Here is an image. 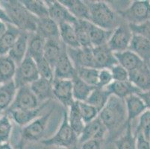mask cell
Segmentation results:
<instances>
[{"mask_svg":"<svg viewBox=\"0 0 150 149\" xmlns=\"http://www.w3.org/2000/svg\"><path fill=\"white\" fill-rule=\"evenodd\" d=\"M99 118L107 129L111 140L114 141L119 137L128 124L124 99L110 95L105 106L99 112Z\"/></svg>","mask_w":150,"mask_h":149,"instance_id":"1","label":"cell"},{"mask_svg":"<svg viewBox=\"0 0 150 149\" xmlns=\"http://www.w3.org/2000/svg\"><path fill=\"white\" fill-rule=\"evenodd\" d=\"M0 5L6 12L11 24L21 31L28 34L36 32L38 19L27 10L21 1L0 0Z\"/></svg>","mask_w":150,"mask_h":149,"instance_id":"2","label":"cell"},{"mask_svg":"<svg viewBox=\"0 0 150 149\" xmlns=\"http://www.w3.org/2000/svg\"><path fill=\"white\" fill-rule=\"evenodd\" d=\"M90 11L91 23L107 31H114L120 23L118 13L105 1H85Z\"/></svg>","mask_w":150,"mask_h":149,"instance_id":"3","label":"cell"},{"mask_svg":"<svg viewBox=\"0 0 150 149\" xmlns=\"http://www.w3.org/2000/svg\"><path fill=\"white\" fill-rule=\"evenodd\" d=\"M40 143L46 146L55 147V148H73L79 145V137L68 121L67 112H64L61 125L55 133L50 138L42 139Z\"/></svg>","mask_w":150,"mask_h":149,"instance_id":"4","label":"cell"},{"mask_svg":"<svg viewBox=\"0 0 150 149\" xmlns=\"http://www.w3.org/2000/svg\"><path fill=\"white\" fill-rule=\"evenodd\" d=\"M53 110V109H51L50 111L43 115H40L34 121L23 127L20 133V141L17 145V148H23L24 145L27 143L41 141L47 129Z\"/></svg>","mask_w":150,"mask_h":149,"instance_id":"5","label":"cell"},{"mask_svg":"<svg viewBox=\"0 0 150 149\" xmlns=\"http://www.w3.org/2000/svg\"><path fill=\"white\" fill-rule=\"evenodd\" d=\"M117 13L128 24H142L150 20V2L148 0H135Z\"/></svg>","mask_w":150,"mask_h":149,"instance_id":"6","label":"cell"},{"mask_svg":"<svg viewBox=\"0 0 150 149\" xmlns=\"http://www.w3.org/2000/svg\"><path fill=\"white\" fill-rule=\"evenodd\" d=\"M40 78L36 63L27 54L23 61L17 66L13 81L17 88L30 86Z\"/></svg>","mask_w":150,"mask_h":149,"instance_id":"7","label":"cell"},{"mask_svg":"<svg viewBox=\"0 0 150 149\" xmlns=\"http://www.w3.org/2000/svg\"><path fill=\"white\" fill-rule=\"evenodd\" d=\"M133 33L126 22H121L112 31L108 46L114 53L128 50L132 41Z\"/></svg>","mask_w":150,"mask_h":149,"instance_id":"8","label":"cell"},{"mask_svg":"<svg viewBox=\"0 0 150 149\" xmlns=\"http://www.w3.org/2000/svg\"><path fill=\"white\" fill-rule=\"evenodd\" d=\"M67 52L76 69L82 67L96 68L93 48L67 47Z\"/></svg>","mask_w":150,"mask_h":149,"instance_id":"9","label":"cell"},{"mask_svg":"<svg viewBox=\"0 0 150 149\" xmlns=\"http://www.w3.org/2000/svg\"><path fill=\"white\" fill-rule=\"evenodd\" d=\"M40 105L36 95L30 88V86H23L17 88L14 100L8 110L14 109H35Z\"/></svg>","mask_w":150,"mask_h":149,"instance_id":"10","label":"cell"},{"mask_svg":"<svg viewBox=\"0 0 150 149\" xmlns=\"http://www.w3.org/2000/svg\"><path fill=\"white\" fill-rule=\"evenodd\" d=\"M52 88L54 98H56L63 106L69 108L75 102L71 80L53 79Z\"/></svg>","mask_w":150,"mask_h":149,"instance_id":"11","label":"cell"},{"mask_svg":"<svg viewBox=\"0 0 150 149\" xmlns=\"http://www.w3.org/2000/svg\"><path fill=\"white\" fill-rule=\"evenodd\" d=\"M46 2L48 7L49 17L58 25L64 23H70L73 25L78 20L71 14L67 8L60 2V1L49 0L46 1Z\"/></svg>","mask_w":150,"mask_h":149,"instance_id":"12","label":"cell"},{"mask_svg":"<svg viewBox=\"0 0 150 149\" xmlns=\"http://www.w3.org/2000/svg\"><path fill=\"white\" fill-rule=\"evenodd\" d=\"M108 131L99 117L84 125L82 132L79 136V144L81 145L91 139H99L104 141Z\"/></svg>","mask_w":150,"mask_h":149,"instance_id":"13","label":"cell"},{"mask_svg":"<svg viewBox=\"0 0 150 149\" xmlns=\"http://www.w3.org/2000/svg\"><path fill=\"white\" fill-rule=\"evenodd\" d=\"M54 79L72 80L76 76V69L67 52V47L63 49L59 59L53 68Z\"/></svg>","mask_w":150,"mask_h":149,"instance_id":"14","label":"cell"},{"mask_svg":"<svg viewBox=\"0 0 150 149\" xmlns=\"http://www.w3.org/2000/svg\"><path fill=\"white\" fill-rule=\"evenodd\" d=\"M46 103H43L35 109H14L9 110L5 113L8 115L13 122L20 127H24L40 116Z\"/></svg>","mask_w":150,"mask_h":149,"instance_id":"15","label":"cell"},{"mask_svg":"<svg viewBox=\"0 0 150 149\" xmlns=\"http://www.w3.org/2000/svg\"><path fill=\"white\" fill-rule=\"evenodd\" d=\"M93 52L96 69H110L118 64L114 52L108 47V44L93 47Z\"/></svg>","mask_w":150,"mask_h":149,"instance_id":"16","label":"cell"},{"mask_svg":"<svg viewBox=\"0 0 150 149\" xmlns=\"http://www.w3.org/2000/svg\"><path fill=\"white\" fill-rule=\"evenodd\" d=\"M30 88L36 95L40 105L49 102L50 99L54 98L52 81L39 78L30 85Z\"/></svg>","mask_w":150,"mask_h":149,"instance_id":"17","label":"cell"},{"mask_svg":"<svg viewBox=\"0 0 150 149\" xmlns=\"http://www.w3.org/2000/svg\"><path fill=\"white\" fill-rule=\"evenodd\" d=\"M127 113L128 123H132L134 120L139 118L147 110L146 106L144 101L138 95V94L131 95L124 99Z\"/></svg>","mask_w":150,"mask_h":149,"instance_id":"18","label":"cell"},{"mask_svg":"<svg viewBox=\"0 0 150 149\" xmlns=\"http://www.w3.org/2000/svg\"><path fill=\"white\" fill-rule=\"evenodd\" d=\"M129 81L141 92L150 90V68L144 63L136 70L129 73Z\"/></svg>","mask_w":150,"mask_h":149,"instance_id":"19","label":"cell"},{"mask_svg":"<svg viewBox=\"0 0 150 149\" xmlns=\"http://www.w3.org/2000/svg\"><path fill=\"white\" fill-rule=\"evenodd\" d=\"M28 38L29 34L22 31L8 54V55L17 64V66H18L27 55Z\"/></svg>","mask_w":150,"mask_h":149,"instance_id":"20","label":"cell"},{"mask_svg":"<svg viewBox=\"0 0 150 149\" xmlns=\"http://www.w3.org/2000/svg\"><path fill=\"white\" fill-rule=\"evenodd\" d=\"M106 89L108 90L110 95L121 99H125L129 95L141 93L129 80L125 81H113Z\"/></svg>","mask_w":150,"mask_h":149,"instance_id":"21","label":"cell"},{"mask_svg":"<svg viewBox=\"0 0 150 149\" xmlns=\"http://www.w3.org/2000/svg\"><path fill=\"white\" fill-rule=\"evenodd\" d=\"M35 33L44 38L46 40H60L59 25L50 17L38 20Z\"/></svg>","mask_w":150,"mask_h":149,"instance_id":"22","label":"cell"},{"mask_svg":"<svg viewBox=\"0 0 150 149\" xmlns=\"http://www.w3.org/2000/svg\"><path fill=\"white\" fill-rule=\"evenodd\" d=\"M17 91V88L13 80L0 85V114L2 115L10 108Z\"/></svg>","mask_w":150,"mask_h":149,"instance_id":"23","label":"cell"},{"mask_svg":"<svg viewBox=\"0 0 150 149\" xmlns=\"http://www.w3.org/2000/svg\"><path fill=\"white\" fill-rule=\"evenodd\" d=\"M129 50L135 53L144 62L148 64L150 61V40L133 34L132 41L129 45Z\"/></svg>","mask_w":150,"mask_h":149,"instance_id":"24","label":"cell"},{"mask_svg":"<svg viewBox=\"0 0 150 149\" xmlns=\"http://www.w3.org/2000/svg\"><path fill=\"white\" fill-rule=\"evenodd\" d=\"M114 54L118 64L122 66L129 73L138 69L144 63H146L135 53L129 49L121 52L114 53Z\"/></svg>","mask_w":150,"mask_h":149,"instance_id":"25","label":"cell"},{"mask_svg":"<svg viewBox=\"0 0 150 149\" xmlns=\"http://www.w3.org/2000/svg\"><path fill=\"white\" fill-rule=\"evenodd\" d=\"M70 13L78 20H90L89 8L85 1L81 0H59Z\"/></svg>","mask_w":150,"mask_h":149,"instance_id":"26","label":"cell"},{"mask_svg":"<svg viewBox=\"0 0 150 149\" xmlns=\"http://www.w3.org/2000/svg\"><path fill=\"white\" fill-rule=\"evenodd\" d=\"M66 46L60 40H46L43 52V58L54 68L63 49Z\"/></svg>","mask_w":150,"mask_h":149,"instance_id":"27","label":"cell"},{"mask_svg":"<svg viewBox=\"0 0 150 149\" xmlns=\"http://www.w3.org/2000/svg\"><path fill=\"white\" fill-rule=\"evenodd\" d=\"M22 31L12 24H7V30L0 38V56L7 55Z\"/></svg>","mask_w":150,"mask_h":149,"instance_id":"28","label":"cell"},{"mask_svg":"<svg viewBox=\"0 0 150 149\" xmlns=\"http://www.w3.org/2000/svg\"><path fill=\"white\" fill-rule=\"evenodd\" d=\"M46 40L36 33L29 34L27 54L36 61L42 59L43 57L44 46Z\"/></svg>","mask_w":150,"mask_h":149,"instance_id":"29","label":"cell"},{"mask_svg":"<svg viewBox=\"0 0 150 149\" xmlns=\"http://www.w3.org/2000/svg\"><path fill=\"white\" fill-rule=\"evenodd\" d=\"M17 66L14 61L7 55L0 56V82L4 84L13 81Z\"/></svg>","mask_w":150,"mask_h":149,"instance_id":"30","label":"cell"},{"mask_svg":"<svg viewBox=\"0 0 150 149\" xmlns=\"http://www.w3.org/2000/svg\"><path fill=\"white\" fill-rule=\"evenodd\" d=\"M68 109H69V111L67 112L68 121L72 129L79 137L85 125V123L83 120L80 112L79 104L77 102H75Z\"/></svg>","mask_w":150,"mask_h":149,"instance_id":"31","label":"cell"},{"mask_svg":"<svg viewBox=\"0 0 150 149\" xmlns=\"http://www.w3.org/2000/svg\"><path fill=\"white\" fill-rule=\"evenodd\" d=\"M88 31H89L90 40L92 47L102 46L107 44L113 31H107L105 29L98 27L91 22L88 24Z\"/></svg>","mask_w":150,"mask_h":149,"instance_id":"32","label":"cell"},{"mask_svg":"<svg viewBox=\"0 0 150 149\" xmlns=\"http://www.w3.org/2000/svg\"><path fill=\"white\" fill-rule=\"evenodd\" d=\"M60 40L61 43L68 48L80 47L74 26L70 23H64L59 25Z\"/></svg>","mask_w":150,"mask_h":149,"instance_id":"33","label":"cell"},{"mask_svg":"<svg viewBox=\"0 0 150 149\" xmlns=\"http://www.w3.org/2000/svg\"><path fill=\"white\" fill-rule=\"evenodd\" d=\"M135 135L132 131V123H128L123 133L114 140L116 149H136Z\"/></svg>","mask_w":150,"mask_h":149,"instance_id":"34","label":"cell"},{"mask_svg":"<svg viewBox=\"0 0 150 149\" xmlns=\"http://www.w3.org/2000/svg\"><path fill=\"white\" fill-rule=\"evenodd\" d=\"M110 95H111L106 88L95 87L85 102L93 106L95 108L97 109L98 111L100 112L105 106Z\"/></svg>","mask_w":150,"mask_h":149,"instance_id":"35","label":"cell"},{"mask_svg":"<svg viewBox=\"0 0 150 149\" xmlns=\"http://www.w3.org/2000/svg\"><path fill=\"white\" fill-rule=\"evenodd\" d=\"M71 81L73 84V94L75 102H86L91 93L95 87L87 84L77 76H75Z\"/></svg>","mask_w":150,"mask_h":149,"instance_id":"36","label":"cell"},{"mask_svg":"<svg viewBox=\"0 0 150 149\" xmlns=\"http://www.w3.org/2000/svg\"><path fill=\"white\" fill-rule=\"evenodd\" d=\"M22 3L27 10L37 18L43 19L49 17L48 7L46 1L42 0H22Z\"/></svg>","mask_w":150,"mask_h":149,"instance_id":"37","label":"cell"},{"mask_svg":"<svg viewBox=\"0 0 150 149\" xmlns=\"http://www.w3.org/2000/svg\"><path fill=\"white\" fill-rule=\"evenodd\" d=\"M88 24L89 21L86 20H77L73 24L80 47L93 48L90 40Z\"/></svg>","mask_w":150,"mask_h":149,"instance_id":"38","label":"cell"},{"mask_svg":"<svg viewBox=\"0 0 150 149\" xmlns=\"http://www.w3.org/2000/svg\"><path fill=\"white\" fill-rule=\"evenodd\" d=\"M99 71V69L96 68H79L76 69V76L88 85L96 87L98 85Z\"/></svg>","mask_w":150,"mask_h":149,"instance_id":"39","label":"cell"},{"mask_svg":"<svg viewBox=\"0 0 150 149\" xmlns=\"http://www.w3.org/2000/svg\"><path fill=\"white\" fill-rule=\"evenodd\" d=\"M13 131V121L6 113L0 116V144L10 143Z\"/></svg>","mask_w":150,"mask_h":149,"instance_id":"40","label":"cell"},{"mask_svg":"<svg viewBox=\"0 0 150 149\" xmlns=\"http://www.w3.org/2000/svg\"><path fill=\"white\" fill-rule=\"evenodd\" d=\"M142 133L145 139L150 142V110H146L138 118V125L134 134Z\"/></svg>","mask_w":150,"mask_h":149,"instance_id":"41","label":"cell"},{"mask_svg":"<svg viewBox=\"0 0 150 149\" xmlns=\"http://www.w3.org/2000/svg\"><path fill=\"white\" fill-rule=\"evenodd\" d=\"M78 104H79V107L81 117H82V119L85 124L91 122L99 117V112L93 106L89 105L85 102H78Z\"/></svg>","mask_w":150,"mask_h":149,"instance_id":"42","label":"cell"},{"mask_svg":"<svg viewBox=\"0 0 150 149\" xmlns=\"http://www.w3.org/2000/svg\"><path fill=\"white\" fill-rule=\"evenodd\" d=\"M35 63H36L40 78L46 79V80L53 81V79H54V70H53L52 66L43 57L42 59L36 61Z\"/></svg>","mask_w":150,"mask_h":149,"instance_id":"43","label":"cell"},{"mask_svg":"<svg viewBox=\"0 0 150 149\" xmlns=\"http://www.w3.org/2000/svg\"><path fill=\"white\" fill-rule=\"evenodd\" d=\"M110 69L114 81H129V72L125 69H124L120 64H116Z\"/></svg>","mask_w":150,"mask_h":149,"instance_id":"44","label":"cell"},{"mask_svg":"<svg viewBox=\"0 0 150 149\" xmlns=\"http://www.w3.org/2000/svg\"><path fill=\"white\" fill-rule=\"evenodd\" d=\"M132 33L140 35L150 40V20L140 25H129Z\"/></svg>","mask_w":150,"mask_h":149,"instance_id":"45","label":"cell"},{"mask_svg":"<svg viewBox=\"0 0 150 149\" xmlns=\"http://www.w3.org/2000/svg\"><path fill=\"white\" fill-rule=\"evenodd\" d=\"M112 75L109 69H101L99 71V77H98V85L96 87L99 88H106L108 87L112 82Z\"/></svg>","mask_w":150,"mask_h":149,"instance_id":"46","label":"cell"},{"mask_svg":"<svg viewBox=\"0 0 150 149\" xmlns=\"http://www.w3.org/2000/svg\"><path fill=\"white\" fill-rule=\"evenodd\" d=\"M103 142L99 139H91L79 145V149H102Z\"/></svg>","mask_w":150,"mask_h":149,"instance_id":"47","label":"cell"},{"mask_svg":"<svg viewBox=\"0 0 150 149\" xmlns=\"http://www.w3.org/2000/svg\"><path fill=\"white\" fill-rule=\"evenodd\" d=\"M136 136V149H150V142L146 140L142 133L134 134Z\"/></svg>","mask_w":150,"mask_h":149,"instance_id":"48","label":"cell"},{"mask_svg":"<svg viewBox=\"0 0 150 149\" xmlns=\"http://www.w3.org/2000/svg\"><path fill=\"white\" fill-rule=\"evenodd\" d=\"M139 96L144 101V104L146 106L147 110H150V90L146 92H141L138 94Z\"/></svg>","mask_w":150,"mask_h":149,"instance_id":"49","label":"cell"},{"mask_svg":"<svg viewBox=\"0 0 150 149\" xmlns=\"http://www.w3.org/2000/svg\"><path fill=\"white\" fill-rule=\"evenodd\" d=\"M0 21H2L7 24H11V21L4 8L0 5Z\"/></svg>","mask_w":150,"mask_h":149,"instance_id":"50","label":"cell"},{"mask_svg":"<svg viewBox=\"0 0 150 149\" xmlns=\"http://www.w3.org/2000/svg\"><path fill=\"white\" fill-rule=\"evenodd\" d=\"M7 30V23L2 21H0V38L5 34Z\"/></svg>","mask_w":150,"mask_h":149,"instance_id":"51","label":"cell"},{"mask_svg":"<svg viewBox=\"0 0 150 149\" xmlns=\"http://www.w3.org/2000/svg\"><path fill=\"white\" fill-rule=\"evenodd\" d=\"M0 149H14V148L11 145L10 143L0 144Z\"/></svg>","mask_w":150,"mask_h":149,"instance_id":"52","label":"cell"},{"mask_svg":"<svg viewBox=\"0 0 150 149\" xmlns=\"http://www.w3.org/2000/svg\"><path fill=\"white\" fill-rule=\"evenodd\" d=\"M55 149H79V145L77 146V147L73 148H55Z\"/></svg>","mask_w":150,"mask_h":149,"instance_id":"53","label":"cell"},{"mask_svg":"<svg viewBox=\"0 0 150 149\" xmlns=\"http://www.w3.org/2000/svg\"><path fill=\"white\" fill-rule=\"evenodd\" d=\"M1 84H1V82H0V85H1Z\"/></svg>","mask_w":150,"mask_h":149,"instance_id":"54","label":"cell"},{"mask_svg":"<svg viewBox=\"0 0 150 149\" xmlns=\"http://www.w3.org/2000/svg\"><path fill=\"white\" fill-rule=\"evenodd\" d=\"M0 116H2V115H1V114H0Z\"/></svg>","mask_w":150,"mask_h":149,"instance_id":"55","label":"cell"},{"mask_svg":"<svg viewBox=\"0 0 150 149\" xmlns=\"http://www.w3.org/2000/svg\"><path fill=\"white\" fill-rule=\"evenodd\" d=\"M149 2H150V1H149Z\"/></svg>","mask_w":150,"mask_h":149,"instance_id":"56","label":"cell"}]
</instances>
